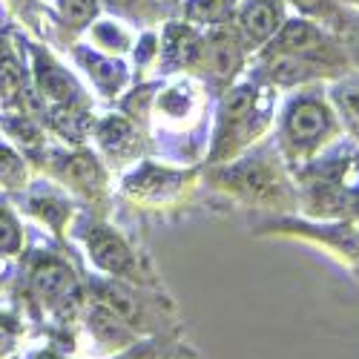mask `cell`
<instances>
[{
	"label": "cell",
	"mask_w": 359,
	"mask_h": 359,
	"mask_svg": "<svg viewBox=\"0 0 359 359\" xmlns=\"http://www.w3.org/2000/svg\"><path fill=\"white\" fill-rule=\"evenodd\" d=\"M204 52V29L182 20L178 15L158 26V67L156 78L196 75Z\"/></svg>",
	"instance_id": "cell-17"
},
{
	"label": "cell",
	"mask_w": 359,
	"mask_h": 359,
	"mask_svg": "<svg viewBox=\"0 0 359 359\" xmlns=\"http://www.w3.org/2000/svg\"><path fill=\"white\" fill-rule=\"evenodd\" d=\"M86 290L95 305L107 308L138 337L158 331L164 322L167 302L158 293H153V287L121 282V279H107V276H89Z\"/></svg>",
	"instance_id": "cell-12"
},
{
	"label": "cell",
	"mask_w": 359,
	"mask_h": 359,
	"mask_svg": "<svg viewBox=\"0 0 359 359\" xmlns=\"http://www.w3.org/2000/svg\"><path fill=\"white\" fill-rule=\"evenodd\" d=\"M325 89H327L331 107L339 118V124H342L345 138L359 147V75L348 72V75L331 81Z\"/></svg>",
	"instance_id": "cell-22"
},
{
	"label": "cell",
	"mask_w": 359,
	"mask_h": 359,
	"mask_svg": "<svg viewBox=\"0 0 359 359\" xmlns=\"http://www.w3.org/2000/svg\"><path fill=\"white\" fill-rule=\"evenodd\" d=\"M325 86L327 83L293 89V93H285L279 101L276 124L271 135L290 172L311 164L325 149H331L337 141L345 138Z\"/></svg>",
	"instance_id": "cell-6"
},
{
	"label": "cell",
	"mask_w": 359,
	"mask_h": 359,
	"mask_svg": "<svg viewBox=\"0 0 359 359\" xmlns=\"http://www.w3.org/2000/svg\"><path fill=\"white\" fill-rule=\"evenodd\" d=\"M29 182V158L15 144L0 141V193H20Z\"/></svg>",
	"instance_id": "cell-27"
},
{
	"label": "cell",
	"mask_w": 359,
	"mask_h": 359,
	"mask_svg": "<svg viewBox=\"0 0 359 359\" xmlns=\"http://www.w3.org/2000/svg\"><path fill=\"white\" fill-rule=\"evenodd\" d=\"M89 141L95 144V153L104 158V164L109 170L124 172L133 164H138L141 158L149 156V138L147 133L127 118L124 112H101L93 124V135Z\"/></svg>",
	"instance_id": "cell-15"
},
{
	"label": "cell",
	"mask_w": 359,
	"mask_h": 359,
	"mask_svg": "<svg viewBox=\"0 0 359 359\" xmlns=\"http://www.w3.org/2000/svg\"><path fill=\"white\" fill-rule=\"evenodd\" d=\"M161 4H164V6H167V9L172 12V15H175V12H178V6H182L184 0H161Z\"/></svg>",
	"instance_id": "cell-32"
},
{
	"label": "cell",
	"mask_w": 359,
	"mask_h": 359,
	"mask_svg": "<svg viewBox=\"0 0 359 359\" xmlns=\"http://www.w3.org/2000/svg\"><path fill=\"white\" fill-rule=\"evenodd\" d=\"M253 233L264 236H293L319 245L353 276H359V224L356 222H313L305 216H264L253 224Z\"/></svg>",
	"instance_id": "cell-13"
},
{
	"label": "cell",
	"mask_w": 359,
	"mask_h": 359,
	"mask_svg": "<svg viewBox=\"0 0 359 359\" xmlns=\"http://www.w3.org/2000/svg\"><path fill=\"white\" fill-rule=\"evenodd\" d=\"M86 327H89V334H93V339L101 348H109V351H127L130 345L138 342L135 331H130L121 319L112 316L107 308H101L95 302L86 311Z\"/></svg>",
	"instance_id": "cell-24"
},
{
	"label": "cell",
	"mask_w": 359,
	"mask_h": 359,
	"mask_svg": "<svg viewBox=\"0 0 359 359\" xmlns=\"http://www.w3.org/2000/svg\"><path fill=\"white\" fill-rule=\"evenodd\" d=\"M248 72L267 81L285 95L302 86L331 83L348 75L351 67L334 32L290 15L285 26L271 38V43L250 57Z\"/></svg>",
	"instance_id": "cell-2"
},
{
	"label": "cell",
	"mask_w": 359,
	"mask_h": 359,
	"mask_svg": "<svg viewBox=\"0 0 359 359\" xmlns=\"http://www.w3.org/2000/svg\"><path fill=\"white\" fill-rule=\"evenodd\" d=\"M279 101V89L256 78L253 72H245L230 89H224L213 107L210 147H207V158L201 167L233 161L259 141L271 138Z\"/></svg>",
	"instance_id": "cell-4"
},
{
	"label": "cell",
	"mask_w": 359,
	"mask_h": 359,
	"mask_svg": "<svg viewBox=\"0 0 359 359\" xmlns=\"http://www.w3.org/2000/svg\"><path fill=\"white\" fill-rule=\"evenodd\" d=\"M101 0H49V20H52V38L49 46L67 49L69 43L81 41L95 18H101Z\"/></svg>",
	"instance_id": "cell-20"
},
{
	"label": "cell",
	"mask_w": 359,
	"mask_h": 359,
	"mask_svg": "<svg viewBox=\"0 0 359 359\" xmlns=\"http://www.w3.org/2000/svg\"><path fill=\"white\" fill-rule=\"evenodd\" d=\"M299 210L313 222L359 219V147L348 138L337 141L311 164L293 170Z\"/></svg>",
	"instance_id": "cell-5"
},
{
	"label": "cell",
	"mask_w": 359,
	"mask_h": 359,
	"mask_svg": "<svg viewBox=\"0 0 359 359\" xmlns=\"http://www.w3.org/2000/svg\"><path fill=\"white\" fill-rule=\"evenodd\" d=\"M216 95L196 75L161 78L149 107V156L175 167H201L210 147Z\"/></svg>",
	"instance_id": "cell-1"
},
{
	"label": "cell",
	"mask_w": 359,
	"mask_h": 359,
	"mask_svg": "<svg viewBox=\"0 0 359 359\" xmlns=\"http://www.w3.org/2000/svg\"><path fill=\"white\" fill-rule=\"evenodd\" d=\"M46 178L61 184L72 198L83 201V210L104 216L112 198V170L93 147H67V144H46L32 158Z\"/></svg>",
	"instance_id": "cell-7"
},
{
	"label": "cell",
	"mask_w": 359,
	"mask_h": 359,
	"mask_svg": "<svg viewBox=\"0 0 359 359\" xmlns=\"http://www.w3.org/2000/svg\"><path fill=\"white\" fill-rule=\"evenodd\" d=\"M342 6L351 12H359V0H342Z\"/></svg>",
	"instance_id": "cell-33"
},
{
	"label": "cell",
	"mask_w": 359,
	"mask_h": 359,
	"mask_svg": "<svg viewBox=\"0 0 359 359\" xmlns=\"http://www.w3.org/2000/svg\"><path fill=\"white\" fill-rule=\"evenodd\" d=\"M334 35H337V41H339V46H342V52H345V57H348L351 72L359 75V12L345 9V18H342V23L337 26Z\"/></svg>",
	"instance_id": "cell-31"
},
{
	"label": "cell",
	"mask_w": 359,
	"mask_h": 359,
	"mask_svg": "<svg viewBox=\"0 0 359 359\" xmlns=\"http://www.w3.org/2000/svg\"><path fill=\"white\" fill-rule=\"evenodd\" d=\"M23 253V227L12 207L0 198V259H15Z\"/></svg>",
	"instance_id": "cell-30"
},
{
	"label": "cell",
	"mask_w": 359,
	"mask_h": 359,
	"mask_svg": "<svg viewBox=\"0 0 359 359\" xmlns=\"http://www.w3.org/2000/svg\"><path fill=\"white\" fill-rule=\"evenodd\" d=\"M135 38H138V29H133L130 23L118 20V18H109V15H101L89 23V29L81 35L83 43L95 46L98 52H107V55H115V57H130L133 46H135Z\"/></svg>",
	"instance_id": "cell-21"
},
{
	"label": "cell",
	"mask_w": 359,
	"mask_h": 359,
	"mask_svg": "<svg viewBox=\"0 0 359 359\" xmlns=\"http://www.w3.org/2000/svg\"><path fill=\"white\" fill-rule=\"evenodd\" d=\"M198 182H201V167H175L147 156L121 172L118 193L130 198L133 204L158 207L161 210V207L187 201L198 187Z\"/></svg>",
	"instance_id": "cell-10"
},
{
	"label": "cell",
	"mask_w": 359,
	"mask_h": 359,
	"mask_svg": "<svg viewBox=\"0 0 359 359\" xmlns=\"http://www.w3.org/2000/svg\"><path fill=\"white\" fill-rule=\"evenodd\" d=\"M238 9V0H184L178 6V18L198 26V29H219V26H230Z\"/></svg>",
	"instance_id": "cell-26"
},
{
	"label": "cell",
	"mask_w": 359,
	"mask_h": 359,
	"mask_svg": "<svg viewBox=\"0 0 359 359\" xmlns=\"http://www.w3.org/2000/svg\"><path fill=\"white\" fill-rule=\"evenodd\" d=\"M248 67H250V52L245 49L233 23L219 26V29H207L196 78H201L216 98L242 78L248 72Z\"/></svg>",
	"instance_id": "cell-14"
},
{
	"label": "cell",
	"mask_w": 359,
	"mask_h": 359,
	"mask_svg": "<svg viewBox=\"0 0 359 359\" xmlns=\"http://www.w3.org/2000/svg\"><path fill=\"white\" fill-rule=\"evenodd\" d=\"M101 12L130 23L133 29H158L172 12L161 0H101Z\"/></svg>",
	"instance_id": "cell-23"
},
{
	"label": "cell",
	"mask_w": 359,
	"mask_h": 359,
	"mask_svg": "<svg viewBox=\"0 0 359 359\" xmlns=\"http://www.w3.org/2000/svg\"><path fill=\"white\" fill-rule=\"evenodd\" d=\"M290 15L296 18H305L311 23L325 26L327 32H337V26L345 18V6L342 0H285Z\"/></svg>",
	"instance_id": "cell-28"
},
{
	"label": "cell",
	"mask_w": 359,
	"mask_h": 359,
	"mask_svg": "<svg viewBox=\"0 0 359 359\" xmlns=\"http://www.w3.org/2000/svg\"><path fill=\"white\" fill-rule=\"evenodd\" d=\"M130 57H133L130 67L135 72V83L149 81L147 75L156 72V67H158V29H141Z\"/></svg>",
	"instance_id": "cell-29"
},
{
	"label": "cell",
	"mask_w": 359,
	"mask_h": 359,
	"mask_svg": "<svg viewBox=\"0 0 359 359\" xmlns=\"http://www.w3.org/2000/svg\"><path fill=\"white\" fill-rule=\"evenodd\" d=\"M12 32L26 52L29 78H32V86L46 109H52V107H95V95L81 83L78 72L69 69V64L61 61L49 43L29 38L18 26Z\"/></svg>",
	"instance_id": "cell-9"
},
{
	"label": "cell",
	"mask_w": 359,
	"mask_h": 359,
	"mask_svg": "<svg viewBox=\"0 0 359 359\" xmlns=\"http://www.w3.org/2000/svg\"><path fill=\"white\" fill-rule=\"evenodd\" d=\"M20 204H23V213L32 216L41 227H46L57 242H64V236L72 227V219L78 213L75 198L61 184H55L52 178L29 182V187L20 190Z\"/></svg>",
	"instance_id": "cell-18"
},
{
	"label": "cell",
	"mask_w": 359,
	"mask_h": 359,
	"mask_svg": "<svg viewBox=\"0 0 359 359\" xmlns=\"http://www.w3.org/2000/svg\"><path fill=\"white\" fill-rule=\"evenodd\" d=\"M356 224H359V219H356Z\"/></svg>",
	"instance_id": "cell-34"
},
{
	"label": "cell",
	"mask_w": 359,
	"mask_h": 359,
	"mask_svg": "<svg viewBox=\"0 0 359 359\" xmlns=\"http://www.w3.org/2000/svg\"><path fill=\"white\" fill-rule=\"evenodd\" d=\"M290 18V9L285 0H238V9L233 18V26L250 57L271 43V38L285 26Z\"/></svg>",
	"instance_id": "cell-19"
},
{
	"label": "cell",
	"mask_w": 359,
	"mask_h": 359,
	"mask_svg": "<svg viewBox=\"0 0 359 359\" xmlns=\"http://www.w3.org/2000/svg\"><path fill=\"white\" fill-rule=\"evenodd\" d=\"M9 18L18 20V29L29 38L49 43L52 38V20H49V0H0Z\"/></svg>",
	"instance_id": "cell-25"
},
{
	"label": "cell",
	"mask_w": 359,
	"mask_h": 359,
	"mask_svg": "<svg viewBox=\"0 0 359 359\" xmlns=\"http://www.w3.org/2000/svg\"><path fill=\"white\" fill-rule=\"evenodd\" d=\"M26 290L49 313L72 316L83 305V285L61 250H32L26 256Z\"/></svg>",
	"instance_id": "cell-11"
},
{
	"label": "cell",
	"mask_w": 359,
	"mask_h": 359,
	"mask_svg": "<svg viewBox=\"0 0 359 359\" xmlns=\"http://www.w3.org/2000/svg\"><path fill=\"white\" fill-rule=\"evenodd\" d=\"M201 182L245 210L264 216H293L299 210L293 172L279 156L273 135L233 161L201 167Z\"/></svg>",
	"instance_id": "cell-3"
},
{
	"label": "cell",
	"mask_w": 359,
	"mask_h": 359,
	"mask_svg": "<svg viewBox=\"0 0 359 359\" xmlns=\"http://www.w3.org/2000/svg\"><path fill=\"white\" fill-rule=\"evenodd\" d=\"M69 230L83 245L86 259L98 276L156 287V279L147 271V262L141 259V253L133 248L130 238L118 227H112L104 216H95L89 210H78Z\"/></svg>",
	"instance_id": "cell-8"
},
{
	"label": "cell",
	"mask_w": 359,
	"mask_h": 359,
	"mask_svg": "<svg viewBox=\"0 0 359 359\" xmlns=\"http://www.w3.org/2000/svg\"><path fill=\"white\" fill-rule=\"evenodd\" d=\"M69 55L72 67L86 78L89 89H95V98L104 104L121 101L124 93L135 83V72L130 67L127 57H115L107 52H98L95 46H89L83 41H75L64 49Z\"/></svg>",
	"instance_id": "cell-16"
}]
</instances>
